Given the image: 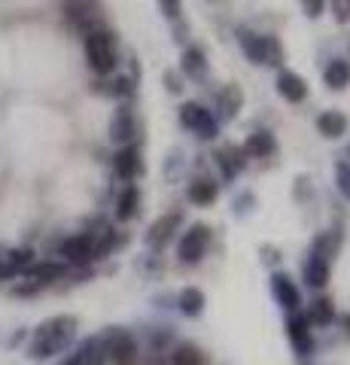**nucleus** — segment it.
<instances>
[{
  "mask_svg": "<svg viewBox=\"0 0 350 365\" xmlns=\"http://www.w3.org/2000/svg\"><path fill=\"white\" fill-rule=\"evenodd\" d=\"M308 317L304 314H292L289 317V341H292V347H296L299 356H308V353L314 350V338H311V329H308Z\"/></svg>",
  "mask_w": 350,
  "mask_h": 365,
  "instance_id": "9",
  "label": "nucleus"
},
{
  "mask_svg": "<svg viewBox=\"0 0 350 365\" xmlns=\"http://www.w3.org/2000/svg\"><path fill=\"white\" fill-rule=\"evenodd\" d=\"M271 289H274V299L280 302L287 307V311H296L299 307V289H296V283H292L287 274H274V277H271Z\"/></svg>",
  "mask_w": 350,
  "mask_h": 365,
  "instance_id": "18",
  "label": "nucleus"
},
{
  "mask_svg": "<svg viewBox=\"0 0 350 365\" xmlns=\"http://www.w3.org/2000/svg\"><path fill=\"white\" fill-rule=\"evenodd\" d=\"M302 6H304V16L308 19H320L326 9V0H302Z\"/></svg>",
  "mask_w": 350,
  "mask_h": 365,
  "instance_id": "33",
  "label": "nucleus"
},
{
  "mask_svg": "<svg viewBox=\"0 0 350 365\" xmlns=\"http://www.w3.org/2000/svg\"><path fill=\"white\" fill-rule=\"evenodd\" d=\"M138 207H140V192L134 189V186H128V189L119 195L116 216H119L122 222H128V220H134V216H138Z\"/></svg>",
  "mask_w": 350,
  "mask_h": 365,
  "instance_id": "25",
  "label": "nucleus"
},
{
  "mask_svg": "<svg viewBox=\"0 0 350 365\" xmlns=\"http://www.w3.org/2000/svg\"><path fill=\"white\" fill-rule=\"evenodd\" d=\"M238 43H241L244 55L253 64H268V67H280V64H284V46L277 43V37H262V34L238 28Z\"/></svg>",
  "mask_w": 350,
  "mask_h": 365,
  "instance_id": "2",
  "label": "nucleus"
},
{
  "mask_svg": "<svg viewBox=\"0 0 350 365\" xmlns=\"http://www.w3.org/2000/svg\"><path fill=\"white\" fill-rule=\"evenodd\" d=\"M347 155H350V146H347Z\"/></svg>",
  "mask_w": 350,
  "mask_h": 365,
  "instance_id": "37",
  "label": "nucleus"
},
{
  "mask_svg": "<svg viewBox=\"0 0 350 365\" xmlns=\"http://www.w3.org/2000/svg\"><path fill=\"white\" fill-rule=\"evenodd\" d=\"M244 155L247 158H271L277 153V140H274V134L271 131H256L247 137V143L241 146Z\"/></svg>",
  "mask_w": 350,
  "mask_h": 365,
  "instance_id": "12",
  "label": "nucleus"
},
{
  "mask_svg": "<svg viewBox=\"0 0 350 365\" xmlns=\"http://www.w3.org/2000/svg\"><path fill=\"white\" fill-rule=\"evenodd\" d=\"M304 280H308V287L314 289H323L326 287V280H329V262H326L323 256L317 253H311L308 259H304Z\"/></svg>",
  "mask_w": 350,
  "mask_h": 365,
  "instance_id": "19",
  "label": "nucleus"
},
{
  "mask_svg": "<svg viewBox=\"0 0 350 365\" xmlns=\"http://www.w3.org/2000/svg\"><path fill=\"white\" fill-rule=\"evenodd\" d=\"M165 79H168V91H171V95H180V91H183V83H180V73L177 71H168Z\"/></svg>",
  "mask_w": 350,
  "mask_h": 365,
  "instance_id": "35",
  "label": "nucleus"
},
{
  "mask_svg": "<svg viewBox=\"0 0 350 365\" xmlns=\"http://www.w3.org/2000/svg\"><path fill=\"white\" fill-rule=\"evenodd\" d=\"M64 274V265H58V262H43V265H31L28 268V277L37 283V287H46V283L58 280Z\"/></svg>",
  "mask_w": 350,
  "mask_h": 365,
  "instance_id": "24",
  "label": "nucleus"
},
{
  "mask_svg": "<svg viewBox=\"0 0 350 365\" xmlns=\"http://www.w3.org/2000/svg\"><path fill=\"white\" fill-rule=\"evenodd\" d=\"M180 225H183V216H180V213H165L162 220H155L150 225V232H146V241H150V247H162V244L171 241Z\"/></svg>",
  "mask_w": 350,
  "mask_h": 365,
  "instance_id": "11",
  "label": "nucleus"
},
{
  "mask_svg": "<svg viewBox=\"0 0 350 365\" xmlns=\"http://www.w3.org/2000/svg\"><path fill=\"white\" fill-rule=\"evenodd\" d=\"M58 253H61L67 262H73V265H88V262L95 259V235L86 232V235L67 237Z\"/></svg>",
  "mask_w": 350,
  "mask_h": 365,
  "instance_id": "8",
  "label": "nucleus"
},
{
  "mask_svg": "<svg viewBox=\"0 0 350 365\" xmlns=\"http://www.w3.org/2000/svg\"><path fill=\"white\" fill-rule=\"evenodd\" d=\"M159 9H162V16L168 21H180V16H183V0H159Z\"/></svg>",
  "mask_w": 350,
  "mask_h": 365,
  "instance_id": "30",
  "label": "nucleus"
},
{
  "mask_svg": "<svg viewBox=\"0 0 350 365\" xmlns=\"http://www.w3.org/2000/svg\"><path fill=\"white\" fill-rule=\"evenodd\" d=\"M323 83L329 88H335V91H344L350 86V64L341 61V58H332L329 67L323 71Z\"/></svg>",
  "mask_w": 350,
  "mask_h": 365,
  "instance_id": "22",
  "label": "nucleus"
},
{
  "mask_svg": "<svg viewBox=\"0 0 350 365\" xmlns=\"http://www.w3.org/2000/svg\"><path fill=\"white\" fill-rule=\"evenodd\" d=\"M308 317V323H317V326H326V323H332V317H335V311H332V302L329 299H317L311 304V311L304 314Z\"/></svg>",
  "mask_w": 350,
  "mask_h": 365,
  "instance_id": "27",
  "label": "nucleus"
},
{
  "mask_svg": "<svg viewBox=\"0 0 350 365\" xmlns=\"http://www.w3.org/2000/svg\"><path fill=\"white\" fill-rule=\"evenodd\" d=\"M277 91L284 101H289V104H302V101L308 98V83L292 71H280L277 73Z\"/></svg>",
  "mask_w": 350,
  "mask_h": 365,
  "instance_id": "10",
  "label": "nucleus"
},
{
  "mask_svg": "<svg viewBox=\"0 0 350 365\" xmlns=\"http://www.w3.org/2000/svg\"><path fill=\"white\" fill-rule=\"evenodd\" d=\"M113 168H116V174L122 180H134L140 174V153H138V146H122V150L113 155Z\"/></svg>",
  "mask_w": 350,
  "mask_h": 365,
  "instance_id": "14",
  "label": "nucleus"
},
{
  "mask_svg": "<svg viewBox=\"0 0 350 365\" xmlns=\"http://www.w3.org/2000/svg\"><path fill=\"white\" fill-rule=\"evenodd\" d=\"M180 311H183L186 317H198L201 311H205V292L195 289V287H186L183 292H180Z\"/></svg>",
  "mask_w": 350,
  "mask_h": 365,
  "instance_id": "26",
  "label": "nucleus"
},
{
  "mask_svg": "<svg viewBox=\"0 0 350 365\" xmlns=\"http://www.w3.org/2000/svg\"><path fill=\"white\" fill-rule=\"evenodd\" d=\"M350 128V119L344 116L341 110H329V113H323V116L317 119V131L323 137H329V140H338V137H344Z\"/></svg>",
  "mask_w": 350,
  "mask_h": 365,
  "instance_id": "17",
  "label": "nucleus"
},
{
  "mask_svg": "<svg viewBox=\"0 0 350 365\" xmlns=\"http://www.w3.org/2000/svg\"><path fill=\"white\" fill-rule=\"evenodd\" d=\"M217 162H220V170H222V177L225 180H235L244 170L247 165V155L241 146H222V150L217 153Z\"/></svg>",
  "mask_w": 350,
  "mask_h": 365,
  "instance_id": "16",
  "label": "nucleus"
},
{
  "mask_svg": "<svg viewBox=\"0 0 350 365\" xmlns=\"http://www.w3.org/2000/svg\"><path fill=\"white\" fill-rule=\"evenodd\" d=\"M86 58H88V67L101 76L116 71V43H113L110 31L101 28V31L86 34Z\"/></svg>",
  "mask_w": 350,
  "mask_h": 365,
  "instance_id": "3",
  "label": "nucleus"
},
{
  "mask_svg": "<svg viewBox=\"0 0 350 365\" xmlns=\"http://www.w3.org/2000/svg\"><path fill=\"white\" fill-rule=\"evenodd\" d=\"M217 192H220V186L213 180H192L189 182V201L201 204V207H207V204L217 201Z\"/></svg>",
  "mask_w": 350,
  "mask_h": 365,
  "instance_id": "23",
  "label": "nucleus"
},
{
  "mask_svg": "<svg viewBox=\"0 0 350 365\" xmlns=\"http://www.w3.org/2000/svg\"><path fill=\"white\" fill-rule=\"evenodd\" d=\"M76 365H104L107 362V350H104V341L101 338H88L80 344V350L73 353Z\"/></svg>",
  "mask_w": 350,
  "mask_h": 365,
  "instance_id": "20",
  "label": "nucleus"
},
{
  "mask_svg": "<svg viewBox=\"0 0 350 365\" xmlns=\"http://www.w3.org/2000/svg\"><path fill=\"white\" fill-rule=\"evenodd\" d=\"M64 13H67V21H71L83 37L104 28V9H101L98 0H73V4H67Z\"/></svg>",
  "mask_w": 350,
  "mask_h": 365,
  "instance_id": "4",
  "label": "nucleus"
},
{
  "mask_svg": "<svg viewBox=\"0 0 350 365\" xmlns=\"http://www.w3.org/2000/svg\"><path fill=\"white\" fill-rule=\"evenodd\" d=\"M134 131H138V125H134L131 110H128V107H119L116 116H113V122H110V137H113L116 143H122V146H131Z\"/></svg>",
  "mask_w": 350,
  "mask_h": 365,
  "instance_id": "15",
  "label": "nucleus"
},
{
  "mask_svg": "<svg viewBox=\"0 0 350 365\" xmlns=\"http://www.w3.org/2000/svg\"><path fill=\"white\" fill-rule=\"evenodd\" d=\"M174 365H205V356L198 353V347L180 344L177 353H174Z\"/></svg>",
  "mask_w": 350,
  "mask_h": 365,
  "instance_id": "28",
  "label": "nucleus"
},
{
  "mask_svg": "<svg viewBox=\"0 0 350 365\" xmlns=\"http://www.w3.org/2000/svg\"><path fill=\"white\" fill-rule=\"evenodd\" d=\"M180 73L189 79H205L207 73V58L198 46H186L183 55H180Z\"/></svg>",
  "mask_w": 350,
  "mask_h": 365,
  "instance_id": "13",
  "label": "nucleus"
},
{
  "mask_svg": "<svg viewBox=\"0 0 350 365\" xmlns=\"http://www.w3.org/2000/svg\"><path fill=\"white\" fill-rule=\"evenodd\" d=\"M335 174H338V189H341V195L350 201V162H338Z\"/></svg>",
  "mask_w": 350,
  "mask_h": 365,
  "instance_id": "31",
  "label": "nucleus"
},
{
  "mask_svg": "<svg viewBox=\"0 0 350 365\" xmlns=\"http://www.w3.org/2000/svg\"><path fill=\"white\" fill-rule=\"evenodd\" d=\"M73 335H76V317H52L34 332L28 353L34 359L55 356V353H61L67 344H71Z\"/></svg>",
  "mask_w": 350,
  "mask_h": 365,
  "instance_id": "1",
  "label": "nucleus"
},
{
  "mask_svg": "<svg viewBox=\"0 0 350 365\" xmlns=\"http://www.w3.org/2000/svg\"><path fill=\"white\" fill-rule=\"evenodd\" d=\"M180 122H183L186 128L195 131L201 140H213V137L220 134V125H217V119L210 116V110L195 104V101H186V104L180 107Z\"/></svg>",
  "mask_w": 350,
  "mask_h": 365,
  "instance_id": "5",
  "label": "nucleus"
},
{
  "mask_svg": "<svg viewBox=\"0 0 350 365\" xmlns=\"http://www.w3.org/2000/svg\"><path fill=\"white\" fill-rule=\"evenodd\" d=\"M207 244H210V228L205 222H195L183 235V241H180V262H183V265H195V262L205 256Z\"/></svg>",
  "mask_w": 350,
  "mask_h": 365,
  "instance_id": "7",
  "label": "nucleus"
},
{
  "mask_svg": "<svg viewBox=\"0 0 350 365\" xmlns=\"http://www.w3.org/2000/svg\"><path fill=\"white\" fill-rule=\"evenodd\" d=\"M344 326H347V332H350V317H344Z\"/></svg>",
  "mask_w": 350,
  "mask_h": 365,
  "instance_id": "36",
  "label": "nucleus"
},
{
  "mask_svg": "<svg viewBox=\"0 0 350 365\" xmlns=\"http://www.w3.org/2000/svg\"><path fill=\"white\" fill-rule=\"evenodd\" d=\"M244 107V91L241 86H225L220 91V116L222 119H235Z\"/></svg>",
  "mask_w": 350,
  "mask_h": 365,
  "instance_id": "21",
  "label": "nucleus"
},
{
  "mask_svg": "<svg viewBox=\"0 0 350 365\" xmlns=\"http://www.w3.org/2000/svg\"><path fill=\"white\" fill-rule=\"evenodd\" d=\"M34 265V253L31 250H13L6 256V271H28Z\"/></svg>",
  "mask_w": 350,
  "mask_h": 365,
  "instance_id": "29",
  "label": "nucleus"
},
{
  "mask_svg": "<svg viewBox=\"0 0 350 365\" xmlns=\"http://www.w3.org/2000/svg\"><path fill=\"white\" fill-rule=\"evenodd\" d=\"M101 341H104L107 359L113 365H134L138 362V344H134V338L125 332V329H110Z\"/></svg>",
  "mask_w": 350,
  "mask_h": 365,
  "instance_id": "6",
  "label": "nucleus"
},
{
  "mask_svg": "<svg viewBox=\"0 0 350 365\" xmlns=\"http://www.w3.org/2000/svg\"><path fill=\"white\" fill-rule=\"evenodd\" d=\"M329 6H332V16L341 21H350V0H329Z\"/></svg>",
  "mask_w": 350,
  "mask_h": 365,
  "instance_id": "32",
  "label": "nucleus"
},
{
  "mask_svg": "<svg viewBox=\"0 0 350 365\" xmlns=\"http://www.w3.org/2000/svg\"><path fill=\"white\" fill-rule=\"evenodd\" d=\"M113 91H116V95H122V98L134 95V86H131V79H128V76H119V79H116V86H113Z\"/></svg>",
  "mask_w": 350,
  "mask_h": 365,
  "instance_id": "34",
  "label": "nucleus"
}]
</instances>
